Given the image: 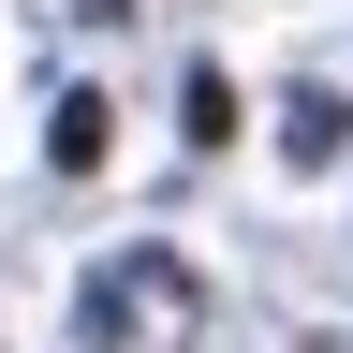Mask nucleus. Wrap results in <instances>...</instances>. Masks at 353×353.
I'll use <instances>...</instances> for the list:
<instances>
[{"label":"nucleus","mask_w":353,"mask_h":353,"mask_svg":"<svg viewBox=\"0 0 353 353\" xmlns=\"http://www.w3.org/2000/svg\"><path fill=\"white\" fill-rule=\"evenodd\" d=\"M103 118H118V103H88V88H74V103H59V162H74V176H88V162H103Z\"/></svg>","instance_id":"1"}]
</instances>
